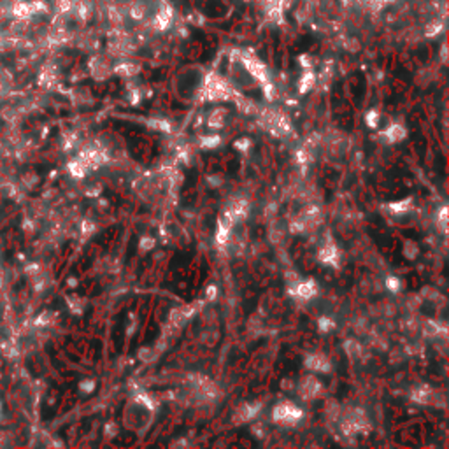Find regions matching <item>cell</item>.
Returning <instances> with one entry per match:
<instances>
[{
    "mask_svg": "<svg viewBox=\"0 0 449 449\" xmlns=\"http://www.w3.org/2000/svg\"><path fill=\"white\" fill-rule=\"evenodd\" d=\"M386 137L390 139V141H393V142L402 141V139L405 137V130L400 127V125H391V127L386 130Z\"/></svg>",
    "mask_w": 449,
    "mask_h": 449,
    "instance_id": "cell-7",
    "label": "cell"
},
{
    "mask_svg": "<svg viewBox=\"0 0 449 449\" xmlns=\"http://www.w3.org/2000/svg\"><path fill=\"white\" fill-rule=\"evenodd\" d=\"M319 323H321V325H319V326H321V330H326V328H328V326H332V325H330L328 319H321V321H319Z\"/></svg>",
    "mask_w": 449,
    "mask_h": 449,
    "instance_id": "cell-15",
    "label": "cell"
},
{
    "mask_svg": "<svg viewBox=\"0 0 449 449\" xmlns=\"http://www.w3.org/2000/svg\"><path fill=\"white\" fill-rule=\"evenodd\" d=\"M218 142H219V137H218V135H214V137H205L204 142H202V146H205V148H209V146H211V148H212V146H216Z\"/></svg>",
    "mask_w": 449,
    "mask_h": 449,
    "instance_id": "cell-11",
    "label": "cell"
},
{
    "mask_svg": "<svg viewBox=\"0 0 449 449\" xmlns=\"http://www.w3.org/2000/svg\"><path fill=\"white\" fill-rule=\"evenodd\" d=\"M430 397H432V391H430V388H426V386L418 388V390H414V393H412V398H414L416 402H421V404H426V402L430 400Z\"/></svg>",
    "mask_w": 449,
    "mask_h": 449,
    "instance_id": "cell-8",
    "label": "cell"
},
{
    "mask_svg": "<svg viewBox=\"0 0 449 449\" xmlns=\"http://www.w3.org/2000/svg\"><path fill=\"white\" fill-rule=\"evenodd\" d=\"M388 288H390L391 291H398V288H400V283H398L397 277H390V279H388Z\"/></svg>",
    "mask_w": 449,
    "mask_h": 449,
    "instance_id": "cell-12",
    "label": "cell"
},
{
    "mask_svg": "<svg viewBox=\"0 0 449 449\" xmlns=\"http://www.w3.org/2000/svg\"><path fill=\"white\" fill-rule=\"evenodd\" d=\"M391 211L397 212V214H402V212H407L409 207H411V200H402V202H395V204L390 205Z\"/></svg>",
    "mask_w": 449,
    "mask_h": 449,
    "instance_id": "cell-10",
    "label": "cell"
},
{
    "mask_svg": "<svg viewBox=\"0 0 449 449\" xmlns=\"http://www.w3.org/2000/svg\"><path fill=\"white\" fill-rule=\"evenodd\" d=\"M274 419L277 423H283V425H291V423H297L298 419L302 418V411L293 405L291 402H283V404L276 405L274 409Z\"/></svg>",
    "mask_w": 449,
    "mask_h": 449,
    "instance_id": "cell-1",
    "label": "cell"
},
{
    "mask_svg": "<svg viewBox=\"0 0 449 449\" xmlns=\"http://www.w3.org/2000/svg\"><path fill=\"white\" fill-rule=\"evenodd\" d=\"M440 227H446V209H442V212H440Z\"/></svg>",
    "mask_w": 449,
    "mask_h": 449,
    "instance_id": "cell-14",
    "label": "cell"
},
{
    "mask_svg": "<svg viewBox=\"0 0 449 449\" xmlns=\"http://www.w3.org/2000/svg\"><path fill=\"white\" fill-rule=\"evenodd\" d=\"M305 363H307L309 369L321 370V372H323V370H328L330 369V363H328V360H326V356L318 355V353H316V355L309 356V358L305 360Z\"/></svg>",
    "mask_w": 449,
    "mask_h": 449,
    "instance_id": "cell-4",
    "label": "cell"
},
{
    "mask_svg": "<svg viewBox=\"0 0 449 449\" xmlns=\"http://www.w3.org/2000/svg\"><path fill=\"white\" fill-rule=\"evenodd\" d=\"M225 121V111H214L209 118V127L211 128H219Z\"/></svg>",
    "mask_w": 449,
    "mask_h": 449,
    "instance_id": "cell-9",
    "label": "cell"
},
{
    "mask_svg": "<svg viewBox=\"0 0 449 449\" xmlns=\"http://www.w3.org/2000/svg\"><path fill=\"white\" fill-rule=\"evenodd\" d=\"M319 390H321V384H319L314 377H305V381L302 383V388H300L304 397H314Z\"/></svg>",
    "mask_w": 449,
    "mask_h": 449,
    "instance_id": "cell-5",
    "label": "cell"
},
{
    "mask_svg": "<svg viewBox=\"0 0 449 449\" xmlns=\"http://www.w3.org/2000/svg\"><path fill=\"white\" fill-rule=\"evenodd\" d=\"M153 242H155V241H153L151 237H144V241L141 242V248H142V249H148V248H151V246H153Z\"/></svg>",
    "mask_w": 449,
    "mask_h": 449,
    "instance_id": "cell-13",
    "label": "cell"
},
{
    "mask_svg": "<svg viewBox=\"0 0 449 449\" xmlns=\"http://www.w3.org/2000/svg\"><path fill=\"white\" fill-rule=\"evenodd\" d=\"M295 291L300 298H312L318 293V286H316L314 281H304V283H297Z\"/></svg>",
    "mask_w": 449,
    "mask_h": 449,
    "instance_id": "cell-2",
    "label": "cell"
},
{
    "mask_svg": "<svg viewBox=\"0 0 449 449\" xmlns=\"http://www.w3.org/2000/svg\"><path fill=\"white\" fill-rule=\"evenodd\" d=\"M337 258H339V251L335 246H326L319 253V260L323 263H328V265H337Z\"/></svg>",
    "mask_w": 449,
    "mask_h": 449,
    "instance_id": "cell-6",
    "label": "cell"
},
{
    "mask_svg": "<svg viewBox=\"0 0 449 449\" xmlns=\"http://www.w3.org/2000/svg\"><path fill=\"white\" fill-rule=\"evenodd\" d=\"M258 412V404H249V405H242V407H239V411L235 412V423H244V421H249V419L253 418V416Z\"/></svg>",
    "mask_w": 449,
    "mask_h": 449,
    "instance_id": "cell-3",
    "label": "cell"
}]
</instances>
